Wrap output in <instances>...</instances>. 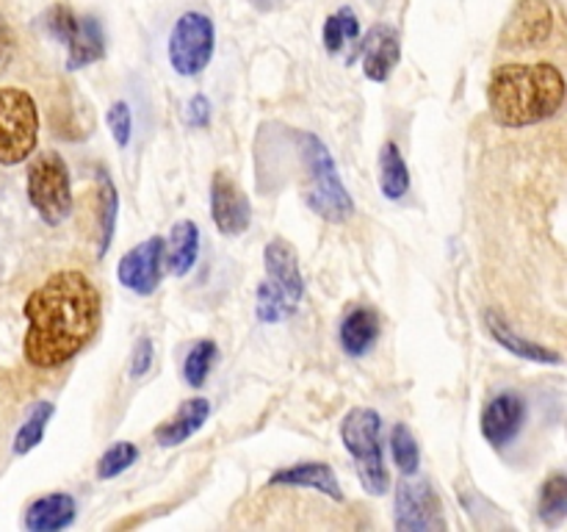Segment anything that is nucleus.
I'll use <instances>...</instances> for the list:
<instances>
[{
	"mask_svg": "<svg viewBox=\"0 0 567 532\" xmlns=\"http://www.w3.org/2000/svg\"><path fill=\"white\" fill-rule=\"evenodd\" d=\"M28 364L59 369L89 347L100 327V291L81 269L53 272L25 299Z\"/></svg>",
	"mask_w": 567,
	"mask_h": 532,
	"instance_id": "nucleus-1",
	"label": "nucleus"
},
{
	"mask_svg": "<svg viewBox=\"0 0 567 532\" xmlns=\"http://www.w3.org/2000/svg\"><path fill=\"white\" fill-rule=\"evenodd\" d=\"M565 75L548 61L502 64L487 83V105L498 125L529 127L551 120L565 103Z\"/></svg>",
	"mask_w": 567,
	"mask_h": 532,
	"instance_id": "nucleus-2",
	"label": "nucleus"
},
{
	"mask_svg": "<svg viewBox=\"0 0 567 532\" xmlns=\"http://www.w3.org/2000/svg\"><path fill=\"white\" fill-rule=\"evenodd\" d=\"M266 280L255 294V314L266 325L291 319L305 297V277L299 258L286 238H271L264 253Z\"/></svg>",
	"mask_w": 567,
	"mask_h": 532,
	"instance_id": "nucleus-3",
	"label": "nucleus"
},
{
	"mask_svg": "<svg viewBox=\"0 0 567 532\" xmlns=\"http://www.w3.org/2000/svg\"><path fill=\"white\" fill-rule=\"evenodd\" d=\"M299 142V155H302V164L308 166L310 186L305 192V203L313 214H319L327 222H347L354 214L352 194L343 186L341 175H338V166L332 153L327 150V144L321 142L316 133H297Z\"/></svg>",
	"mask_w": 567,
	"mask_h": 532,
	"instance_id": "nucleus-4",
	"label": "nucleus"
},
{
	"mask_svg": "<svg viewBox=\"0 0 567 532\" xmlns=\"http://www.w3.org/2000/svg\"><path fill=\"white\" fill-rule=\"evenodd\" d=\"M341 441L354 458V469L365 491L382 497L391 485L382 460V416L371 408H352L341 421Z\"/></svg>",
	"mask_w": 567,
	"mask_h": 532,
	"instance_id": "nucleus-5",
	"label": "nucleus"
},
{
	"mask_svg": "<svg viewBox=\"0 0 567 532\" xmlns=\"http://www.w3.org/2000/svg\"><path fill=\"white\" fill-rule=\"evenodd\" d=\"M39 109L25 89L0 86V164H22L37 150Z\"/></svg>",
	"mask_w": 567,
	"mask_h": 532,
	"instance_id": "nucleus-6",
	"label": "nucleus"
},
{
	"mask_svg": "<svg viewBox=\"0 0 567 532\" xmlns=\"http://www.w3.org/2000/svg\"><path fill=\"white\" fill-rule=\"evenodd\" d=\"M28 200L48 225H61L72 214L70 166L59 153H39L28 166Z\"/></svg>",
	"mask_w": 567,
	"mask_h": 532,
	"instance_id": "nucleus-7",
	"label": "nucleus"
},
{
	"mask_svg": "<svg viewBox=\"0 0 567 532\" xmlns=\"http://www.w3.org/2000/svg\"><path fill=\"white\" fill-rule=\"evenodd\" d=\"M44 28L50 37L66 44V70H83L105 59V33L94 14L78 17L66 6H53L44 14Z\"/></svg>",
	"mask_w": 567,
	"mask_h": 532,
	"instance_id": "nucleus-8",
	"label": "nucleus"
},
{
	"mask_svg": "<svg viewBox=\"0 0 567 532\" xmlns=\"http://www.w3.org/2000/svg\"><path fill=\"white\" fill-rule=\"evenodd\" d=\"M216 48L214 22L203 11H186L169 37V64L177 75L194 78L210 64Z\"/></svg>",
	"mask_w": 567,
	"mask_h": 532,
	"instance_id": "nucleus-9",
	"label": "nucleus"
},
{
	"mask_svg": "<svg viewBox=\"0 0 567 532\" xmlns=\"http://www.w3.org/2000/svg\"><path fill=\"white\" fill-rule=\"evenodd\" d=\"M396 530L435 532L446 530L443 504L426 480H402L396 485Z\"/></svg>",
	"mask_w": 567,
	"mask_h": 532,
	"instance_id": "nucleus-10",
	"label": "nucleus"
},
{
	"mask_svg": "<svg viewBox=\"0 0 567 532\" xmlns=\"http://www.w3.org/2000/svg\"><path fill=\"white\" fill-rule=\"evenodd\" d=\"M164 253L166 242L161 236H153L127 249L116 266V277H120L122 286L138 297H150L164 277Z\"/></svg>",
	"mask_w": 567,
	"mask_h": 532,
	"instance_id": "nucleus-11",
	"label": "nucleus"
},
{
	"mask_svg": "<svg viewBox=\"0 0 567 532\" xmlns=\"http://www.w3.org/2000/svg\"><path fill=\"white\" fill-rule=\"evenodd\" d=\"M554 31L551 6L546 0H518L513 14L502 28V48L526 50L540 48Z\"/></svg>",
	"mask_w": 567,
	"mask_h": 532,
	"instance_id": "nucleus-12",
	"label": "nucleus"
},
{
	"mask_svg": "<svg viewBox=\"0 0 567 532\" xmlns=\"http://www.w3.org/2000/svg\"><path fill=\"white\" fill-rule=\"evenodd\" d=\"M210 216L221 236H241L252 222V205L247 194L225 170L214 172V181H210Z\"/></svg>",
	"mask_w": 567,
	"mask_h": 532,
	"instance_id": "nucleus-13",
	"label": "nucleus"
},
{
	"mask_svg": "<svg viewBox=\"0 0 567 532\" xmlns=\"http://www.w3.org/2000/svg\"><path fill=\"white\" fill-rule=\"evenodd\" d=\"M524 421H526L524 397L515 391H504V393H496V397L485 405L480 427L485 441L502 449L520 436Z\"/></svg>",
	"mask_w": 567,
	"mask_h": 532,
	"instance_id": "nucleus-14",
	"label": "nucleus"
},
{
	"mask_svg": "<svg viewBox=\"0 0 567 532\" xmlns=\"http://www.w3.org/2000/svg\"><path fill=\"white\" fill-rule=\"evenodd\" d=\"M399 55H402V44H399V33L388 25H374L365 37L363 44V72L369 81L385 83L391 72L396 70Z\"/></svg>",
	"mask_w": 567,
	"mask_h": 532,
	"instance_id": "nucleus-15",
	"label": "nucleus"
},
{
	"mask_svg": "<svg viewBox=\"0 0 567 532\" xmlns=\"http://www.w3.org/2000/svg\"><path fill=\"white\" fill-rule=\"evenodd\" d=\"M269 485L277 488H313V491L324 493V497L336 499V502H343L341 482H338L332 466L321 463V460H313V463H297L288 466V469L275 471L269 477Z\"/></svg>",
	"mask_w": 567,
	"mask_h": 532,
	"instance_id": "nucleus-16",
	"label": "nucleus"
},
{
	"mask_svg": "<svg viewBox=\"0 0 567 532\" xmlns=\"http://www.w3.org/2000/svg\"><path fill=\"white\" fill-rule=\"evenodd\" d=\"M377 338H380V316H377L374 308L358 305V308H352L343 316L338 341H341V349L349 358H363L374 347Z\"/></svg>",
	"mask_w": 567,
	"mask_h": 532,
	"instance_id": "nucleus-17",
	"label": "nucleus"
},
{
	"mask_svg": "<svg viewBox=\"0 0 567 532\" xmlns=\"http://www.w3.org/2000/svg\"><path fill=\"white\" fill-rule=\"evenodd\" d=\"M208 416H210L208 399L205 397L186 399V402L177 408V413L172 416V419H166L164 424L155 430V441H158V447L164 449L181 447L183 441H188V438H192L205 421H208Z\"/></svg>",
	"mask_w": 567,
	"mask_h": 532,
	"instance_id": "nucleus-18",
	"label": "nucleus"
},
{
	"mask_svg": "<svg viewBox=\"0 0 567 532\" xmlns=\"http://www.w3.org/2000/svg\"><path fill=\"white\" fill-rule=\"evenodd\" d=\"M75 499L70 493H48L37 502L28 504L25 510V530L28 532H59L75 521Z\"/></svg>",
	"mask_w": 567,
	"mask_h": 532,
	"instance_id": "nucleus-19",
	"label": "nucleus"
},
{
	"mask_svg": "<svg viewBox=\"0 0 567 532\" xmlns=\"http://www.w3.org/2000/svg\"><path fill=\"white\" fill-rule=\"evenodd\" d=\"M199 255V227L194 225L192 219H181L172 225L169 238H166V269L172 272L175 277L188 275L197 264Z\"/></svg>",
	"mask_w": 567,
	"mask_h": 532,
	"instance_id": "nucleus-20",
	"label": "nucleus"
},
{
	"mask_svg": "<svg viewBox=\"0 0 567 532\" xmlns=\"http://www.w3.org/2000/svg\"><path fill=\"white\" fill-rule=\"evenodd\" d=\"M485 325H487V332H491V336L496 338V341L502 344L507 352L518 355V358L537 360V364H559V360H563L557 352H554V349H546V347H540V344L529 341V338L518 336V332H515L513 327H509L507 321L496 314V310H487Z\"/></svg>",
	"mask_w": 567,
	"mask_h": 532,
	"instance_id": "nucleus-21",
	"label": "nucleus"
},
{
	"mask_svg": "<svg viewBox=\"0 0 567 532\" xmlns=\"http://www.w3.org/2000/svg\"><path fill=\"white\" fill-rule=\"evenodd\" d=\"M380 188L388 200H402L410 192V170L396 142H385L380 150Z\"/></svg>",
	"mask_w": 567,
	"mask_h": 532,
	"instance_id": "nucleus-22",
	"label": "nucleus"
},
{
	"mask_svg": "<svg viewBox=\"0 0 567 532\" xmlns=\"http://www.w3.org/2000/svg\"><path fill=\"white\" fill-rule=\"evenodd\" d=\"M116 214H120V194H116L114 181L109 175H100L97 181V255L103 258L114 242Z\"/></svg>",
	"mask_w": 567,
	"mask_h": 532,
	"instance_id": "nucleus-23",
	"label": "nucleus"
},
{
	"mask_svg": "<svg viewBox=\"0 0 567 532\" xmlns=\"http://www.w3.org/2000/svg\"><path fill=\"white\" fill-rule=\"evenodd\" d=\"M537 513L548 526H557L559 521L567 519V477L551 474L540 488L537 499Z\"/></svg>",
	"mask_w": 567,
	"mask_h": 532,
	"instance_id": "nucleus-24",
	"label": "nucleus"
},
{
	"mask_svg": "<svg viewBox=\"0 0 567 532\" xmlns=\"http://www.w3.org/2000/svg\"><path fill=\"white\" fill-rule=\"evenodd\" d=\"M55 405L53 402H39L33 405L28 419L22 421V427L14 436V454H28L31 449H37L42 443L44 430H48V421L53 419Z\"/></svg>",
	"mask_w": 567,
	"mask_h": 532,
	"instance_id": "nucleus-25",
	"label": "nucleus"
},
{
	"mask_svg": "<svg viewBox=\"0 0 567 532\" xmlns=\"http://www.w3.org/2000/svg\"><path fill=\"white\" fill-rule=\"evenodd\" d=\"M216 355H219V349H216V344L210 341V338H199L197 344H192L186 360H183V380L192 388H203L205 380H208Z\"/></svg>",
	"mask_w": 567,
	"mask_h": 532,
	"instance_id": "nucleus-26",
	"label": "nucleus"
},
{
	"mask_svg": "<svg viewBox=\"0 0 567 532\" xmlns=\"http://www.w3.org/2000/svg\"><path fill=\"white\" fill-rule=\"evenodd\" d=\"M324 48L330 50V53H338V50L343 48L347 42H354V39L360 37V20L358 14H354L349 6H341V9L336 11V14L327 17L324 22Z\"/></svg>",
	"mask_w": 567,
	"mask_h": 532,
	"instance_id": "nucleus-27",
	"label": "nucleus"
},
{
	"mask_svg": "<svg viewBox=\"0 0 567 532\" xmlns=\"http://www.w3.org/2000/svg\"><path fill=\"white\" fill-rule=\"evenodd\" d=\"M391 452H393V463L402 474H415L421 463V452H419V441L410 432L408 424L399 421L396 427L391 430Z\"/></svg>",
	"mask_w": 567,
	"mask_h": 532,
	"instance_id": "nucleus-28",
	"label": "nucleus"
},
{
	"mask_svg": "<svg viewBox=\"0 0 567 532\" xmlns=\"http://www.w3.org/2000/svg\"><path fill=\"white\" fill-rule=\"evenodd\" d=\"M136 460H138L136 443H131V441L111 443V447L105 449L103 454H100L97 477H100V480H114V477H120L122 471L131 469Z\"/></svg>",
	"mask_w": 567,
	"mask_h": 532,
	"instance_id": "nucleus-29",
	"label": "nucleus"
},
{
	"mask_svg": "<svg viewBox=\"0 0 567 532\" xmlns=\"http://www.w3.org/2000/svg\"><path fill=\"white\" fill-rule=\"evenodd\" d=\"M105 122H109V131L114 136L116 147H127L131 142V133H133V114H131V105L125 100H116L111 103L109 114H105Z\"/></svg>",
	"mask_w": 567,
	"mask_h": 532,
	"instance_id": "nucleus-30",
	"label": "nucleus"
},
{
	"mask_svg": "<svg viewBox=\"0 0 567 532\" xmlns=\"http://www.w3.org/2000/svg\"><path fill=\"white\" fill-rule=\"evenodd\" d=\"M150 366H153V341H150V338H138V341L133 344V355H131L133 380H138V377L147 375Z\"/></svg>",
	"mask_w": 567,
	"mask_h": 532,
	"instance_id": "nucleus-31",
	"label": "nucleus"
},
{
	"mask_svg": "<svg viewBox=\"0 0 567 532\" xmlns=\"http://www.w3.org/2000/svg\"><path fill=\"white\" fill-rule=\"evenodd\" d=\"M186 125L192 127H208L210 122V100L205 94H194L186 103Z\"/></svg>",
	"mask_w": 567,
	"mask_h": 532,
	"instance_id": "nucleus-32",
	"label": "nucleus"
},
{
	"mask_svg": "<svg viewBox=\"0 0 567 532\" xmlns=\"http://www.w3.org/2000/svg\"><path fill=\"white\" fill-rule=\"evenodd\" d=\"M14 50H17L14 31H11V25L6 22V17L0 14V72L11 64V59H14Z\"/></svg>",
	"mask_w": 567,
	"mask_h": 532,
	"instance_id": "nucleus-33",
	"label": "nucleus"
}]
</instances>
